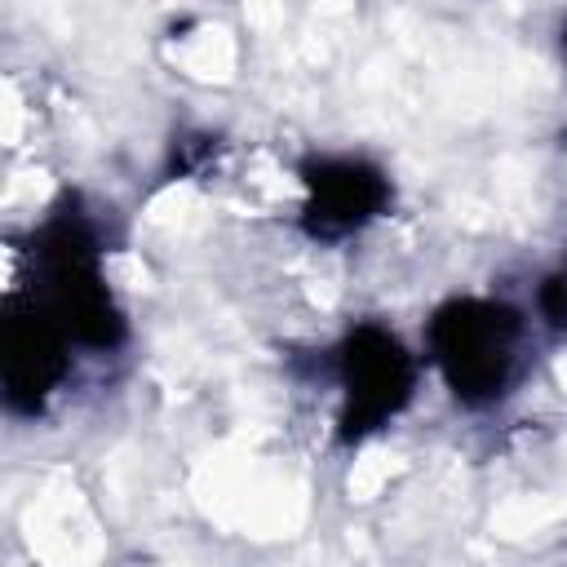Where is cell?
Masks as SVG:
<instances>
[{
	"label": "cell",
	"instance_id": "cell-3",
	"mask_svg": "<svg viewBox=\"0 0 567 567\" xmlns=\"http://www.w3.org/2000/svg\"><path fill=\"white\" fill-rule=\"evenodd\" d=\"M341 385H346V412H341V439H363L381 430L408 399H412V354L399 337H390L377 323H359L341 341Z\"/></svg>",
	"mask_w": 567,
	"mask_h": 567
},
{
	"label": "cell",
	"instance_id": "cell-2",
	"mask_svg": "<svg viewBox=\"0 0 567 567\" xmlns=\"http://www.w3.org/2000/svg\"><path fill=\"white\" fill-rule=\"evenodd\" d=\"M518 315L487 297H456L434 310L430 319V350L447 381V390L483 408L505 394L514 377V350H518Z\"/></svg>",
	"mask_w": 567,
	"mask_h": 567
},
{
	"label": "cell",
	"instance_id": "cell-4",
	"mask_svg": "<svg viewBox=\"0 0 567 567\" xmlns=\"http://www.w3.org/2000/svg\"><path fill=\"white\" fill-rule=\"evenodd\" d=\"M0 363H4V403L27 416H35L53 394V385L66 377V332L35 297L9 301Z\"/></svg>",
	"mask_w": 567,
	"mask_h": 567
},
{
	"label": "cell",
	"instance_id": "cell-1",
	"mask_svg": "<svg viewBox=\"0 0 567 567\" xmlns=\"http://www.w3.org/2000/svg\"><path fill=\"white\" fill-rule=\"evenodd\" d=\"M35 266H40V306L58 319L66 341L89 350H111L124 341V315L111 301L102 270H97V239L93 226L66 204L58 208L35 235Z\"/></svg>",
	"mask_w": 567,
	"mask_h": 567
},
{
	"label": "cell",
	"instance_id": "cell-5",
	"mask_svg": "<svg viewBox=\"0 0 567 567\" xmlns=\"http://www.w3.org/2000/svg\"><path fill=\"white\" fill-rule=\"evenodd\" d=\"M306 177V230L319 239H341L368 226L390 204V182L363 159H319L301 168Z\"/></svg>",
	"mask_w": 567,
	"mask_h": 567
}]
</instances>
